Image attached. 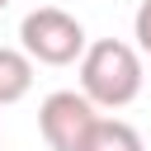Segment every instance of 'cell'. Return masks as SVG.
I'll return each instance as SVG.
<instances>
[{"label": "cell", "instance_id": "7", "mask_svg": "<svg viewBox=\"0 0 151 151\" xmlns=\"http://www.w3.org/2000/svg\"><path fill=\"white\" fill-rule=\"evenodd\" d=\"M5 5H9V0H0V9H5Z\"/></svg>", "mask_w": 151, "mask_h": 151}, {"label": "cell", "instance_id": "6", "mask_svg": "<svg viewBox=\"0 0 151 151\" xmlns=\"http://www.w3.org/2000/svg\"><path fill=\"white\" fill-rule=\"evenodd\" d=\"M132 38H137V47L151 57V0L137 5V14H132Z\"/></svg>", "mask_w": 151, "mask_h": 151}, {"label": "cell", "instance_id": "1", "mask_svg": "<svg viewBox=\"0 0 151 151\" xmlns=\"http://www.w3.org/2000/svg\"><path fill=\"white\" fill-rule=\"evenodd\" d=\"M80 90L99 109H127L142 94V52L123 38L85 42L80 52Z\"/></svg>", "mask_w": 151, "mask_h": 151}, {"label": "cell", "instance_id": "3", "mask_svg": "<svg viewBox=\"0 0 151 151\" xmlns=\"http://www.w3.org/2000/svg\"><path fill=\"white\" fill-rule=\"evenodd\" d=\"M94 123H99V104L85 90H52L38 104V132L47 151H85Z\"/></svg>", "mask_w": 151, "mask_h": 151}, {"label": "cell", "instance_id": "4", "mask_svg": "<svg viewBox=\"0 0 151 151\" xmlns=\"http://www.w3.org/2000/svg\"><path fill=\"white\" fill-rule=\"evenodd\" d=\"M33 90V57L24 47H0V109L19 104Z\"/></svg>", "mask_w": 151, "mask_h": 151}, {"label": "cell", "instance_id": "5", "mask_svg": "<svg viewBox=\"0 0 151 151\" xmlns=\"http://www.w3.org/2000/svg\"><path fill=\"white\" fill-rule=\"evenodd\" d=\"M85 151H146V142H142V132H137L132 123H123V118H99L94 132H90V142H85Z\"/></svg>", "mask_w": 151, "mask_h": 151}, {"label": "cell", "instance_id": "2", "mask_svg": "<svg viewBox=\"0 0 151 151\" xmlns=\"http://www.w3.org/2000/svg\"><path fill=\"white\" fill-rule=\"evenodd\" d=\"M85 42V24L57 5H38L19 24V47L33 57V66H76Z\"/></svg>", "mask_w": 151, "mask_h": 151}]
</instances>
